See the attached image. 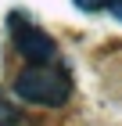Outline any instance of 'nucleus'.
Here are the masks:
<instances>
[{
    "mask_svg": "<svg viewBox=\"0 0 122 126\" xmlns=\"http://www.w3.org/2000/svg\"><path fill=\"white\" fill-rule=\"evenodd\" d=\"M14 94H18L22 101H29V105L57 108V105H65L68 94H72V79H68L61 68H50L47 61H40V65H29L25 72H18Z\"/></svg>",
    "mask_w": 122,
    "mask_h": 126,
    "instance_id": "f257e3e1",
    "label": "nucleus"
},
{
    "mask_svg": "<svg viewBox=\"0 0 122 126\" xmlns=\"http://www.w3.org/2000/svg\"><path fill=\"white\" fill-rule=\"evenodd\" d=\"M11 36H14V50H18L25 61H32V65L50 61V58L57 54V43H54L43 29L29 25L25 18H14V15H11Z\"/></svg>",
    "mask_w": 122,
    "mask_h": 126,
    "instance_id": "f03ea898",
    "label": "nucleus"
},
{
    "mask_svg": "<svg viewBox=\"0 0 122 126\" xmlns=\"http://www.w3.org/2000/svg\"><path fill=\"white\" fill-rule=\"evenodd\" d=\"M14 123H18V112H14V108L0 97V126H14Z\"/></svg>",
    "mask_w": 122,
    "mask_h": 126,
    "instance_id": "7ed1b4c3",
    "label": "nucleus"
},
{
    "mask_svg": "<svg viewBox=\"0 0 122 126\" xmlns=\"http://www.w3.org/2000/svg\"><path fill=\"white\" fill-rule=\"evenodd\" d=\"M111 0H75V7H83V11H101V7H108Z\"/></svg>",
    "mask_w": 122,
    "mask_h": 126,
    "instance_id": "20e7f679",
    "label": "nucleus"
},
{
    "mask_svg": "<svg viewBox=\"0 0 122 126\" xmlns=\"http://www.w3.org/2000/svg\"><path fill=\"white\" fill-rule=\"evenodd\" d=\"M108 7L115 11V18H122V0H111V4H108Z\"/></svg>",
    "mask_w": 122,
    "mask_h": 126,
    "instance_id": "39448f33",
    "label": "nucleus"
}]
</instances>
